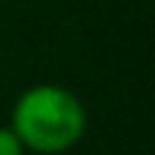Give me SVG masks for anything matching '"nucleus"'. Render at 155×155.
<instances>
[{"mask_svg": "<svg viewBox=\"0 0 155 155\" xmlns=\"http://www.w3.org/2000/svg\"><path fill=\"white\" fill-rule=\"evenodd\" d=\"M89 115L83 101L61 83H35L12 104L9 129L26 152L63 155L86 135Z\"/></svg>", "mask_w": 155, "mask_h": 155, "instance_id": "f257e3e1", "label": "nucleus"}, {"mask_svg": "<svg viewBox=\"0 0 155 155\" xmlns=\"http://www.w3.org/2000/svg\"><path fill=\"white\" fill-rule=\"evenodd\" d=\"M0 155H26L23 144L9 127H0Z\"/></svg>", "mask_w": 155, "mask_h": 155, "instance_id": "f03ea898", "label": "nucleus"}]
</instances>
